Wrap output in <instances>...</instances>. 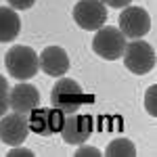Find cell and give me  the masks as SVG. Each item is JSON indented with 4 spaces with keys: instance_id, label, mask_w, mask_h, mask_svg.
<instances>
[{
    "instance_id": "obj_1",
    "label": "cell",
    "mask_w": 157,
    "mask_h": 157,
    "mask_svg": "<svg viewBox=\"0 0 157 157\" xmlns=\"http://www.w3.org/2000/svg\"><path fill=\"white\" fill-rule=\"evenodd\" d=\"M84 103H86V94L82 90V86L78 82H73V80H69V78L61 75L59 82L50 90V107L61 109L65 115L80 111Z\"/></svg>"
},
{
    "instance_id": "obj_2",
    "label": "cell",
    "mask_w": 157,
    "mask_h": 157,
    "mask_svg": "<svg viewBox=\"0 0 157 157\" xmlns=\"http://www.w3.org/2000/svg\"><path fill=\"white\" fill-rule=\"evenodd\" d=\"M4 65H6V71L11 73V78L19 80V82L34 78L40 69L36 50L29 46H13L4 55Z\"/></svg>"
},
{
    "instance_id": "obj_3",
    "label": "cell",
    "mask_w": 157,
    "mask_h": 157,
    "mask_svg": "<svg viewBox=\"0 0 157 157\" xmlns=\"http://www.w3.org/2000/svg\"><path fill=\"white\" fill-rule=\"evenodd\" d=\"M121 57H124L126 69L136 73V75H145L155 67V50H153V46L149 42L140 40V38L128 42L124 52H121Z\"/></svg>"
},
{
    "instance_id": "obj_4",
    "label": "cell",
    "mask_w": 157,
    "mask_h": 157,
    "mask_svg": "<svg viewBox=\"0 0 157 157\" xmlns=\"http://www.w3.org/2000/svg\"><path fill=\"white\" fill-rule=\"evenodd\" d=\"M126 48V36L120 32V27H98L94 40H92V50L97 52L101 59L105 61H115L121 57Z\"/></svg>"
},
{
    "instance_id": "obj_5",
    "label": "cell",
    "mask_w": 157,
    "mask_h": 157,
    "mask_svg": "<svg viewBox=\"0 0 157 157\" xmlns=\"http://www.w3.org/2000/svg\"><path fill=\"white\" fill-rule=\"evenodd\" d=\"M65 121V113L61 109L48 107V109H32L27 113V128L29 132H36L40 136H52L59 134Z\"/></svg>"
},
{
    "instance_id": "obj_6",
    "label": "cell",
    "mask_w": 157,
    "mask_h": 157,
    "mask_svg": "<svg viewBox=\"0 0 157 157\" xmlns=\"http://www.w3.org/2000/svg\"><path fill=\"white\" fill-rule=\"evenodd\" d=\"M73 21L82 29L97 32L107 21V6L103 0H80L73 6Z\"/></svg>"
},
{
    "instance_id": "obj_7",
    "label": "cell",
    "mask_w": 157,
    "mask_h": 157,
    "mask_svg": "<svg viewBox=\"0 0 157 157\" xmlns=\"http://www.w3.org/2000/svg\"><path fill=\"white\" fill-rule=\"evenodd\" d=\"M120 32L126 36V40H136V38H143L151 29V17L145 9L140 6H124V11L120 13V21H117Z\"/></svg>"
},
{
    "instance_id": "obj_8",
    "label": "cell",
    "mask_w": 157,
    "mask_h": 157,
    "mask_svg": "<svg viewBox=\"0 0 157 157\" xmlns=\"http://www.w3.org/2000/svg\"><path fill=\"white\" fill-rule=\"evenodd\" d=\"M92 134V120L86 113H67L63 128H61V136L67 145H84Z\"/></svg>"
},
{
    "instance_id": "obj_9",
    "label": "cell",
    "mask_w": 157,
    "mask_h": 157,
    "mask_svg": "<svg viewBox=\"0 0 157 157\" xmlns=\"http://www.w3.org/2000/svg\"><path fill=\"white\" fill-rule=\"evenodd\" d=\"M27 132H29L27 117L23 113H17V111L9 113L6 111L0 117V140L4 145H11V147L23 145V140L27 138Z\"/></svg>"
},
{
    "instance_id": "obj_10",
    "label": "cell",
    "mask_w": 157,
    "mask_h": 157,
    "mask_svg": "<svg viewBox=\"0 0 157 157\" xmlns=\"http://www.w3.org/2000/svg\"><path fill=\"white\" fill-rule=\"evenodd\" d=\"M40 107V90L34 84H29L27 80L9 90V109L27 115L32 109Z\"/></svg>"
},
{
    "instance_id": "obj_11",
    "label": "cell",
    "mask_w": 157,
    "mask_h": 157,
    "mask_svg": "<svg viewBox=\"0 0 157 157\" xmlns=\"http://www.w3.org/2000/svg\"><path fill=\"white\" fill-rule=\"evenodd\" d=\"M40 69L50 78H61L69 71V55L61 46H46L38 55Z\"/></svg>"
},
{
    "instance_id": "obj_12",
    "label": "cell",
    "mask_w": 157,
    "mask_h": 157,
    "mask_svg": "<svg viewBox=\"0 0 157 157\" xmlns=\"http://www.w3.org/2000/svg\"><path fill=\"white\" fill-rule=\"evenodd\" d=\"M21 32V19L11 6H0V42H13Z\"/></svg>"
},
{
    "instance_id": "obj_13",
    "label": "cell",
    "mask_w": 157,
    "mask_h": 157,
    "mask_svg": "<svg viewBox=\"0 0 157 157\" xmlns=\"http://www.w3.org/2000/svg\"><path fill=\"white\" fill-rule=\"evenodd\" d=\"M105 155L107 157H134L136 155V147L128 138H115V140H111L107 145Z\"/></svg>"
},
{
    "instance_id": "obj_14",
    "label": "cell",
    "mask_w": 157,
    "mask_h": 157,
    "mask_svg": "<svg viewBox=\"0 0 157 157\" xmlns=\"http://www.w3.org/2000/svg\"><path fill=\"white\" fill-rule=\"evenodd\" d=\"M9 82H6V78H2L0 75V117L9 111Z\"/></svg>"
},
{
    "instance_id": "obj_15",
    "label": "cell",
    "mask_w": 157,
    "mask_h": 157,
    "mask_svg": "<svg viewBox=\"0 0 157 157\" xmlns=\"http://www.w3.org/2000/svg\"><path fill=\"white\" fill-rule=\"evenodd\" d=\"M155 92H157V86H151V88L147 90V94H145V109H147V113H149L151 117H155V115H157V107H155Z\"/></svg>"
},
{
    "instance_id": "obj_16",
    "label": "cell",
    "mask_w": 157,
    "mask_h": 157,
    "mask_svg": "<svg viewBox=\"0 0 157 157\" xmlns=\"http://www.w3.org/2000/svg\"><path fill=\"white\" fill-rule=\"evenodd\" d=\"M6 2L11 4V9H15V11H27V9L34 6L36 0H6Z\"/></svg>"
},
{
    "instance_id": "obj_17",
    "label": "cell",
    "mask_w": 157,
    "mask_h": 157,
    "mask_svg": "<svg viewBox=\"0 0 157 157\" xmlns=\"http://www.w3.org/2000/svg\"><path fill=\"white\" fill-rule=\"evenodd\" d=\"M98 155H101V151L97 147H80L75 151V157H98Z\"/></svg>"
},
{
    "instance_id": "obj_18",
    "label": "cell",
    "mask_w": 157,
    "mask_h": 157,
    "mask_svg": "<svg viewBox=\"0 0 157 157\" xmlns=\"http://www.w3.org/2000/svg\"><path fill=\"white\" fill-rule=\"evenodd\" d=\"M105 6H111V9H124L128 4H132V0H103Z\"/></svg>"
},
{
    "instance_id": "obj_19",
    "label": "cell",
    "mask_w": 157,
    "mask_h": 157,
    "mask_svg": "<svg viewBox=\"0 0 157 157\" xmlns=\"http://www.w3.org/2000/svg\"><path fill=\"white\" fill-rule=\"evenodd\" d=\"M9 155H23V157H29V155H34L29 149H11L9 151Z\"/></svg>"
}]
</instances>
